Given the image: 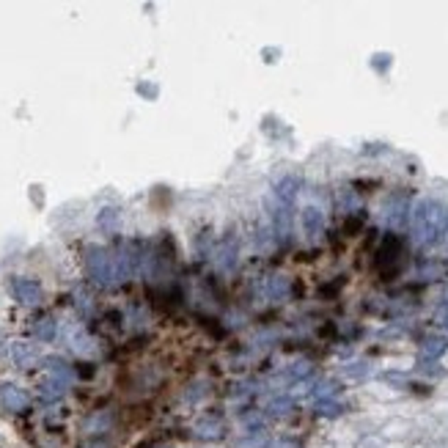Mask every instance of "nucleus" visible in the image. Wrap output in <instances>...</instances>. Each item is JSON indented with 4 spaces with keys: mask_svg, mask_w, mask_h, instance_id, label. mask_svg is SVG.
I'll return each mask as SVG.
<instances>
[{
    "mask_svg": "<svg viewBox=\"0 0 448 448\" xmlns=\"http://www.w3.org/2000/svg\"><path fill=\"white\" fill-rule=\"evenodd\" d=\"M272 448H300V443H297L294 437H278V440L272 443Z\"/></svg>",
    "mask_w": 448,
    "mask_h": 448,
    "instance_id": "22",
    "label": "nucleus"
},
{
    "mask_svg": "<svg viewBox=\"0 0 448 448\" xmlns=\"http://www.w3.org/2000/svg\"><path fill=\"white\" fill-rule=\"evenodd\" d=\"M9 355H11V360L17 363L19 369H34L39 363V349L34 344H28V341H14L9 347Z\"/></svg>",
    "mask_w": 448,
    "mask_h": 448,
    "instance_id": "10",
    "label": "nucleus"
},
{
    "mask_svg": "<svg viewBox=\"0 0 448 448\" xmlns=\"http://www.w3.org/2000/svg\"><path fill=\"white\" fill-rule=\"evenodd\" d=\"M113 427V412L110 410H94L83 424V434L89 437H105L108 429Z\"/></svg>",
    "mask_w": 448,
    "mask_h": 448,
    "instance_id": "9",
    "label": "nucleus"
},
{
    "mask_svg": "<svg viewBox=\"0 0 448 448\" xmlns=\"http://www.w3.org/2000/svg\"><path fill=\"white\" fill-rule=\"evenodd\" d=\"M289 292H292V281H289L287 275H269L267 281V297L272 303H284L289 297Z\"/></svg>",
    "mask_w": 448,
    "mask_h": 448,
    "instance_id": "14",
    "label": "nucleus"
},
{
    "mask_svg": "<svg viewBox=\"0 0 448 448\" xmlns=\"http://www.w3.org/2000/svg\"><path fill=\"white\" fill-rule=\"evenodd\" d=\"M138 91H141V94H149V96H154V94H157L154 89H146V86H138Z\"/></svg>",
    "mask_w": 448,
    "mask_h": 448,
    "instance_id": "24",
    "label": "nucleus"
},
{
    "mask_svg": "<svg viewBox=\"0 0 448 448\" xmlns=\"http://www.w3.org/2000/svg\"><path fill=\"white\" fill-rule=\"evenodd\" d=\"M440 303H443V308H446V314H448V281H446V287H443V292H440Z\"/></svg>",
    "mask_w": 448,
    "mask_h": 448,
    "instance_id": "23",
    "label": "nucleus"
},
{
    "mask_svg": "<svg viewBox=\"0 0 448 448\" xmlns=\"http://www.w3.org/2000/svg\"><path fill=\"white\" fill-rule=\"evenodd\" d=\"M446 239H448V232H446Z\"/></svg>",
    "mask_w": 448,
    "mask_h": 448,
    "instance_id": "28",
    "label": "nucleus"
},
{
    "mask_svg": "<svg viewBox=\"0 0 448 448\" xmlns=\"http://www.w3.org/2000/svg\"><path fill=\"white\" fill-rule=\"evenodd\" d=\"M297 193H300V176H284V179L275 184V196H278L281 204H287V206L294 201Z\"/></svg>",
    "mask_w": 448,
    "mask_h": 448,
    "instance_id": "15",
    "label": "nucleus"
},
{
    "mask_svg": "<svg viewBox=\"0 0 448 448\" xmlns=\"http://www.w3.org/2000/svg\"><path fill=\"white\" fill-rule=\"evenodd\" d=\"M272 446V437H269L267 429H259V432H245L239 437L232 440V448H269Z\"/></svg>",
    "mask_w": 448,
    "mask_h": 448,
    "instance_id": "12",
    "label": "nucleus"
},
{
    "mask_svg": "<svg viewBox=\"0 0 448 448\" xmlns=\"http://www.w3.org/2000/svg\"><path fill=\"white\" fill-rule=\"evenodd\" d=\"M226 434V418L220 412H204L193 424V437L201 443H217Z\"/></svg>",
    "mask_w": 448,
    "mask_h": 448,
    "instance_id": "3",
    "label": "nucleus"
},
{
    "mask_svg": "<svg viewBox=\"0 0 448 448\" xmlns=\"http://www.w3.org/2000/svg\"><path fill=\"white\" fill-rule=\"evenodd\" d=\"M34 336L39 341H53L58 336V322H55L53 317H41L34 322Z\"/></svg>",
    "mask_w": 448,
    "mask_h": 448,
    "instance_id": "18",
    "label": "nucleus"
},
{
    "mask_svg": "<svg viewBox=\"0 0 448 448\" xmlns=\"http://www.w3.org/2000/svg\"><path fill=\"white\" fill-rule=\"evenodd\" d=\"M443 272H446V278H448V259H443Z\"/></svg>",
    "mask_w": 448,
    "mask_h": 448,
    "instance_id": "26",
    "label": "nucleus"
},
{
    "mask_svg": "<svg viewBox=\"0 0 448 448\" xmlns=\"http://www.w3.org/2000/svg\"><path fill=\"white\" fill-rule=\"evenodd\" d=\"M80 448H110V440L108 437H86Z\"/></svg>",
    "mask_w": 448,
    "mask_h": 448,
    "instance_id": "21",
    "label": "nucleus"
},
{
    "mask_svg": "<svg viewBox=\"0 0 448 448\" xmlns=\"http://www.w3.org/2000/svg\"><path fill=\"white\" fill-rule=\"evenodd\" d=\"M215 267L226 275H232L237 269V239H223L215 256Z\"/></svg>",
    "mask_w": 448,
    "mask_h": 448,
    "instance_id": "11",
    "label": "nucleus"
},
{
    "mask_svg": "<svg viewBox=\"0 0 448 448\" xmlns=\"http://www.w3.org/2000/svg\"><path fill=\"white\" fill-rule=\"evenodd\" d=\"M144 448H174L171 443H151V446H144Z\"/></svg>",
    "mask_w": 448,
    "mask_h": 448,
    "instance_id": "25",
    "label": "nucleus"
},
{
    "mask_svg": "<svg viewBox=\"0 0 448 448\" xmlns=\"http://www.w3.org/2000/svg\"><path fill=\"white\" fill-rule=\"evenodd\" d=\"M448 232V206L440 198H424L412 206L410 234L418 248H437Z\"/></svg>",
    "mask_w": 448,
    "mask_h": 448,
    "instance_id": "1",
    "label": "nucleus"
},
{
    "mask_svg": "<svg viewBox=\"0 0 448 448\" xmlns=\"http://www.w3.org/2000/svg\"><path fill=\"white\" fill-rule=\"evenodd\" d=\"M314 412L322 418H339L347 412V404L341 399H324V402H314Z\"/></svg>",
    "mask_w": 448,
    "mask_h": 448,
    "instance_id": "17",
    "label": "nucleus"
},
{
    "mask_svg": "<svg viewBox=\"0 0 448 448\" xmlns=\"http://www.w3.org/2000/svg\"><path fill=\"white\" fill-rule=\"evenodd\" d=\"M86 272H89V281L96 287L108 289L116 287V278H113V253H108L99 245H89L86 248Z\"/></svg>",
    "mask_w": 448,
    "mask_h": 448,
    "instance_id": "2",
    "label": "nucleus"
},
{
    "mask_svg": "<svg viewBox=\"0 0 448 448\" xmlns=\"http://www.w3.org/2000/svg\"><path fill=\"white\" fill-rule=\"evenodd\" d=\"M292 412H294V399L289 394L269 396L267 407H264V415H269V418H287Z\"/></svg>",
    "mask_w": 448,
    "mask_h": 448,
    "instance_id": "13",
    "label": "nucleus"
},
{
    "mask_svg": "<svg viewBox=\"0 0 448 448\" xmlns=\"http://www.w3.org/2000/svg\"><path fill=\"white\" fill-rule=\"evenodd\" d=\"M9 289H11V297L25 308H39L41 300H44V292L34 278H11Z\"/></svg>",
    "mask_w": 448,
    "mask_h": 448,
    "instance_id": "6",
    "label": "nucleus"
},
{
    "mask_svg": "<svg viewBox=\"0 0 448 448\" xmlns=\"http://www.w3.org/2000/svg\"><path fill=\"white\" fill-rule=\"evenodd\" d=\"M31 394L25 391V388H19L14 382H6V385H0V407L6 412H11V415H25V412H31Z\"/></svg>",
    "mask_w": 448,
    "mask_h": 448,
    "instance_id": "5",
    "label": "nucleus"
},
{
    "mask_svg": "<svg viewBox=\"0 0 448 448\" xmlns=\"http://www.w3.org/2000/svg\"><path fill=\"white\" fill-rule=\"evenodd\" d=\"M116 223H119V212H116V209H105V212L99 215V226H102L105 232H113Z\"/></svg>",
    "mask_w": 448,
    "mask_h": 448,
    "instance_id": "20",
    "label": "nucleus"
},
{
    "mask_svg": "<svg viewBox=\"0 0 448 448\" xmlns=\"http://www.w3.org/2000/svg\"><path fill=\"white\" fill-rule=\"evenodd\" d=\"M311 396H314V402H324V399H339V396H341V382H339V379H330V377H324V379H319V382L314 385Z\"/></svg>",
    "mask_w": 448,
    "mask_h": 448,
    "instance_id": "16",
    "label": "nucleus"
},
{
    "mask_svg": "<svg viewBox=\"0 0 448 448\" xmlns=\"http://www.w3.org/2000/svg\"><path fill=\"white\" fill-rule=\"evenodd\" d=\"M204 388H209V385H206L204 379H198V382H193V385L187 388V394L181 396V399H184V404H198V402H201V399L206 396V391H204Z\"/></svg>",
    "mask_w": 448,
    "mask_h": 448,
    "instance_id": "19",
    "label": "nucleus"
},
{
    "mask_svg": "<svg viewBox=\"0 0 448 448\" xmlns=\"http://www.w3.org/2000/svg\"><path fill=\"white\" fill-rule=\"evenodd\" d=\"M69 385L72 382H66V379H61V377H53L47 374L41 382H39V399L44 402V404H58L64 396H66V391H69Z\"/></svg>",
    "mask_w": 448,
    "mask_h": 448,
    "instance_id": "7",
    "label": "nucleus"
},
{
    "mask_svg": "<svg viewBox=\"0 0 448 448\" xmlns=\"http://www.w3.org/2000/svg\"><path fill=\"white\" fill-rule=\"evenodd\" d=\"M300 226H303L305 237L317 242L324 234V212L319 206H305L303 212H300Z\"/></svg>",
    "mask_w": 448,
    "mask_h": 448,
    "instance_id": "8",
    "label": "nucleus"
},
{
    "mask_svg": "<svg viewBox=\"0 0 448 448\" xmlns=\"http://www.w3.org/2000/svg\"><path fill=\"white\" fill-rule=\"evenodd\" d=\"M443 327H446V333H448V314L443 317Z\"/></svg>",
    "mask_w": 448,
    "mask_h": 448,
    "instance_id": "27",
    "label": "nucleus"
},
{
    "mask_svg": "<svg viewBox=\"0 0 448 448\" xmlns=\"http://www.w3.org/2000/svg\"><path fill=\"white\" fill-rule=\"evenodd\" d=\"M448 352V339L446 336H440V333H432L427 339L421 341V347H418V366L424 369V372H432V369H437V360L443 358Z\"/></svg>",
    "mask_w": 448,
    "mask_h": 448,
    "instance_id": "4",
    "label": "nucleus"
}]
</instances>
